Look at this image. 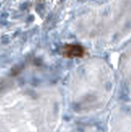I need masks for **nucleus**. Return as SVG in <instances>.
<instances>
[{"mask_svg": "<svg viewBox=\"0 0 131 132\" xmlns=\"http://www.w3.org/2000/svg\"><path fill=\"white\" fill-rule=\"evenodd\" d=\"M86 53V50L80 45L68 44L62 48V55L66 58H82Z\"/></svg>", "mask_w": 131, "mask_h": 132, "instance_id": "nucleus-1", "label": "nucleus"}]
</instances>
